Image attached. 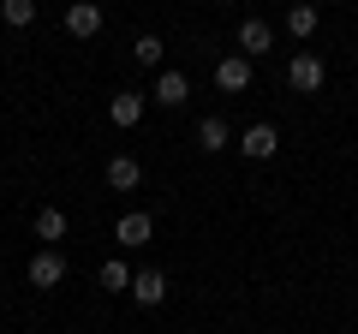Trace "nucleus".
Returning <instances> with one entry per match:
<instances>
[{"instance_id": "f257e3e1", "label": "nucleus", "mask_w": 358, "mask_h": 334, "mask_svg": "<svg viewBox=\"0 0 358 334\" xmlns=\"http://www.w3.org/2000/svg\"><path fill=\"white\" fill-rule=\"evenodd\" d=\"M24 275H30V286H36V293H54V286L66 281V257L54 251V245H42L36 257L24 263Z\"/></svg>"}, {"instance_id": "f03ea898", "label": "nucleus", "mask_w": 358, "mask_h": 334, "mask_svg": "<svg viewBox=\"0 0 358 334\" xmlns=\"http://www.w3.org/2000/svg\"><path fill=\"white\" fill-rule=\"evenodd\" d=\"M114 239L126 245V251H138V245H150V239H155V221L143 215V209H126V215L114 221Z\"/></svg>"}, {"instance_id": "7ed1b4c3", "label": "nucleus", "mask_w": 358, "mask_h": 334, "mask_svg": "<svg viewBox=\"0 0 358 334\" xmlns=\"http://www.w3.org/2000/svg\"><path fill=\"white\" fill-rule=\"evenodd\" d=\"M66 30H72L78 42L102 36V6H96V0H72V6H66Z\"/></svg>"}, {"instance_id": "20e7f679", "label": "nucleus", "mask_w": 358, "mask_h": 334, "mask_svg": "<svg viewBox=\"0 0 358 334\" xmlns=\"http://www.w3.org/2000/svg\"><path fill=\"white\" fill-rule=\"evenodd\" d=\"M131 298H138L143 310H155L167 298V275L162 269H138V275H131Z\"/></svg>"}, {"instance_id": "39448f33", "label": "nucleus", "mask_w": 358, "mask_h": 334, "mask_svg": "<svg viewBox=\"0 0 358 334\" xmlns=\"http://www.w3.org/2000/svg\"><path fill=\"white\" fill-rule=\"evenodd\" d=\"M287 84H293V90H322V60L317 54H293V66H287Z\"/></svg>"}, {"instance_id": "423d86ee", "label": "nucleus", "mask_w": 358, "mask_h": 334, "mask_svg": "<svg viewBox=\"0 0 358 334\" xmlns=\"http://www.w3.org/2000/svg\"><path fill=\"white\" fill-rule=\"evenodd\" d=\"M268 48H275V30H268L263 18H245V24H239V54L257 60V54H268Z\"/></svg>"}, {"instance_id": "0eeeda50", "label": "nucleus", "mask_w": 358, "mask_h": 334, "mask_svg": "<svg viewBox=\"0 0 358 334\" xmlns=\"http://www.w3.org/2000/svg\"><path fill=\"white\" fill-rule=\"evenodd\" d=\"M143 108H150V96H138V90H120L114 102H108V119H114V126H138V119H143Z\"/></svg>"}, {"instance_id": "6e6552de", "label": "nucleus", "mask_w": 358, "mask_h": 334, "mask_svg": "<svg viewBox=\"0 0 358 334\" xmlns=\"http://www.w3.org/2000/svg\"><path fill=\"white\" fill-rule=\"evenodd\" d=\"M155 102H162V108H185V102H192L185 72H162V78H155Z\"/></svg>"}, {"instance_id": "1a4fd4ad", "label": "nucleus", "mask_w": 358, "mask_h": 334, "mask_svg": "<svg viewBox=\"0 0 358 334\" xmlns=\"http://www.w3.org/2000/svg\"><path fill=\"white\" fill-rule=\"evenodd\" d=\"M108 185H114V191H138V185H143L138 155H114V161H108Z\"/></svg>"}, {"instance_id": "9d476101", "label": "nucleus", "mask_w": 358, "mask_h": 334, "mask_svg": "<svg viewBox=\"0 0 358 334\" xmlns=\"http://www.w3.org/2000/svg\"><path fill=\"white\" fill-rule=\"evenodd\" d=\"M245 84H251V60L245 54H227L215 66V90H245Z\"/></svg>"}, {"instance_id": "9b49d317", "label": "nucleus", "mask_w": 358, "mask_h": 334, "mask_svg": "<svg viewBox=\"0 0 358 334\" xmlns=\"http://www.w3.org/2000/svg\"><path fill=\"white\" fill-rule=\"evenodd\" d=\"M275 143H281V138H275V126H251V131L239 138V150L251 155V161H268V155H275Z\"/></svg>"}, {"instance_id": "f8f14e48", "label": "nucleus", "mask_w": 358, "mask_h": 334, "mask_svg": "<svg viewBox=\"0 0 358 334\" xmlns=\"http://www.w3.org/2000/svg\"><path fill=\"white\" fill-rule=\"evenodd\" d=\"M227 119H215V114H209V119H197V150H209V155H221V150H227Z\"/></svg>"}, {"instance_id": "ddd939ff", "label": "nucleus", "mask_w": 358, "mask_h": 334, "mask_svg": "<svg viewBox=\"0 0 358 334\" xmlns=\"http://www.w3.org/2000/svg\"><path fill=\"white\" fill-rule=\"evenodd\" d=\"M36 239L42 245H54V239H66V209H36Z\"/></svg>"}, {"instance_id": "4468645a", "label": "nucleus", "mask_w": 358, "mask_h": 334, "mask_svg": "<svg viewBox=\"0 0 358 334\" xmlns=\"http://www.w3.org/2000/svg\"><path fill=\"white\" fill-rule=\"evenodd\" d=\"M96 281H102V293H131V269H126V263H102V275H96Z\"/></svg>"}, {"instance_id": "2eb2a0df", "label": "nucleus", "mask_w": 358, "mask_h": 334, "mask_svg": "<svg viewBox=\"0 0 358 334\" xmlns=\"http://www.w3.org/2000/svg\"><path fill=\"white\" fill-rule=\"evenodd\" d=\"M287 30H293V36H310V30H317V6H310V0L287 6Z\"/></svg>"}, {"instance_id": "dca6fc26", "label": "nucleus", "mask_w": 358, "mask_h": 334, "mask_svg": "<svg viewBox=\"0 0 358 334\" xmlns=\"http://www.w3.org/2000/svg\"><path fill=\"white\" fill-rule=\"evenodd\" d=\"M0 18H6L13 30H24L30 18H36V0H0Z\"/></svg>"}, {"instance_id": "f3484780", "label": "nucleus", "mask_w": 358, "mask_h": 334, "mask_svg": "<svg viewBox=\"0 0 358 334\" xmlns=\"http://www.w3.org/2000/svg\"><path fill=\"white\" fill-rule=\"evenodd\" d=\"M131 54H138V66H162V36H138V48H131Z\"/></svg>"}]
</instances>
